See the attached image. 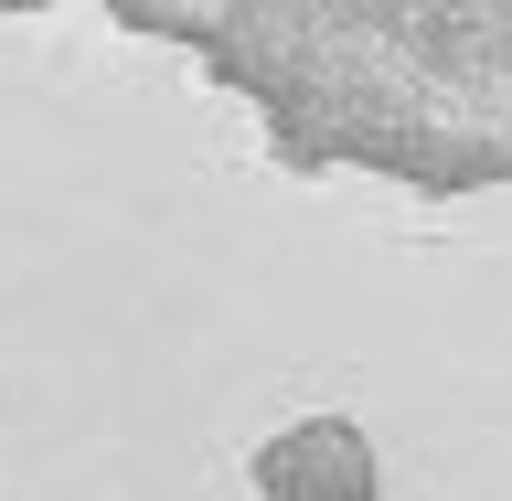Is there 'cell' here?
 <instances>
[{"instance_id":"1","label":"cell","mask_w":512,"mask_h":501,"mask_svg":"<svg viewBox=\"0 0 512 501\" xmlns=\"http://www.w3.org/2000/svg\"><path fill=\"white\" fill-rule=\"evenodd\" d=\"M256 491L267 501H374V438L352 416H288L256 448Z\"/></svg>"}]
</instances>
